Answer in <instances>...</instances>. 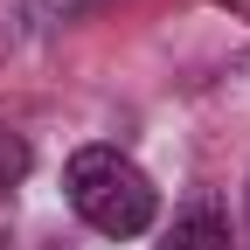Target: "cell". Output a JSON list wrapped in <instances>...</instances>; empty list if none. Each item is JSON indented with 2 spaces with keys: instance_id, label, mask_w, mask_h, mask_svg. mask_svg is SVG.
<instances>
[{
  "instance_id": "277c9868",
  "label": "cell",
  "mask_w": 250,
  "mask_h": 250,
  "mask_svg": "<svg viewBox=\"0 0 250 250\" xmlns=\"http://www.w3.org/2000/svg\"><path fill=\"white\" fill-rule=\"evenodd\" d=\"M215 7H229L236 21H250V0H215Z\"/></svg>"
},
{
  "instance_id": "3957f363",
  "label": "cell",
  "mask_w": 250,
  "mask_h": 250,
  "mask_svg": "<svg viewBox=\"0 0 250 250\" xmlns=\"http://www.w3.org/2000/svg\"><path fill=\"white\" fill-rule=\"evenodd\" d=\"M28 167V153H21V139H0V188H7L14 174Z\"/></svg>"
},
{
  "instance_id": "6da1fadb",
  "label": "cell",
  "mask_w": 250,
  "mask_h": 250,
  "mask_svg": "<svg viewBox=\"0 0 250 250\" xmlns=\"http://www.w3.org/2000/svg\"><path fill=\"white\" fill-rule=\"evenodd\" d=\"M62 195L83 215L98 236L125 243V236H146L160 223V188L146 181V167L118 146H77L62 160Z\"/></svg>"
},
{
  "instance_id": "7a4b0ae2",
  "label": "cell",
  "mask_w": 250,
  "mask_h": 250,
  "mask_svg": "<svg viewBox=\"0 0 250 250\" xmlns=\"http://www.w3.org/2000/svg\"><path fill=\"white\" fill-rule=\"evenodd\" d=\"M153 250H229V215H223V202H208V195L181 202Z\"/></svg>"
}]
</instances>
